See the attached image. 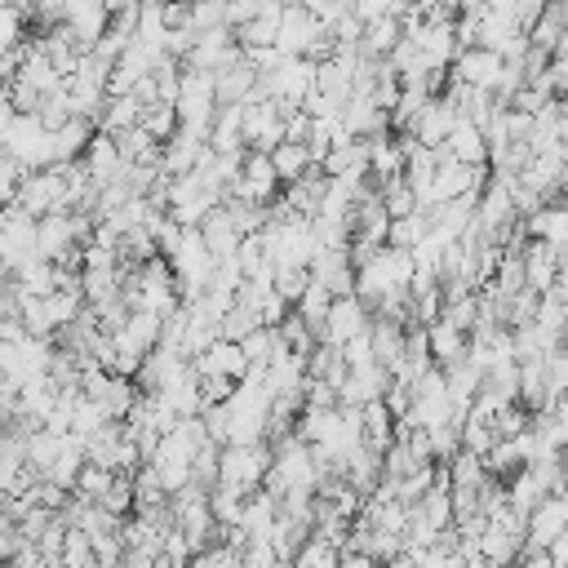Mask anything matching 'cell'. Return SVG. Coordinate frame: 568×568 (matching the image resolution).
<instances>
[{
  "mask_svg": "<svg viewBox=\"0 0 568 568\" xmlns=\"http://www.w3.org/2000/svg\"><path fill=\"white\" fill-rule=\"evenodd\" d=\"M368 306L351 293V297H333V306H328V315H324V333H320V342L324 346H346L351 337H359L364 328H368Z\"/></svg>",
  "mask_w": 568,
  "mask_h": 568,
  "instance_id": "7",
  "label": "cell"
},
{
  "mask_svg": "<svg viewBox=\"0 0 568 568\" xmlns=\"http://www.w3.org/2000/svg\"><path fill=\"white\" fill-rule=\"evenodd\" d=\"M195 386H200V404H226V395L235 390L231 377H195Z\"/></svg>",
  "mask_w": 568,
  "mask_h": 568,
  "instance_id": "43",
  "label": "cell"
},
{
  "mask_svg": "<svg viewBox=\"0 0 568 568\" xmlns=\"http://www.w3.org/2000/svg\"><path fill=\"white\" fill-rule=\"evenodd\" d=\"M266 466H271L266 439H262V444H222V448H217V484L240 488L244 497H248L253 488H262Z\"/></svg>",
  "mask_w": 568,
  "mask_h": 568,
  "instance_id": "3",
  "label": "cell"
},
{
  "mask_svg": "<svg viewBox=\"0 0 568 568\" xmlns=\"http://www.w3.org/2000/svg\"><path fill=\"white\" fill-rule=\"evenodd\" d=\"M138 124H142L155 142H164V138H173V133H178V111H173L169 102H151V106H142Z\"/></svg>",
  "mask_w": 568,
  "mask_h": 568,
  "instance_id": "30",
  "label": "cell"
},
{
  "mask_svg": "<svg viewBox=\"0 0 568 568\" xmlns=\"http://www.w3.org/2000/svg\"><path fill=\"white\" fill-rule=\"evenodd\" d=\"M240 510H244V493L240 488H226V484H213L209 488V515L217 528H235L240 524Z\"/></svg>",
  "mask_w": 568,
  "mask_h": 568,
  "instance_id": "26",
  "label": "cell"
},
{
  "mask_svg": "<svg viewBox=\"0 0 568 568\" xmlns=\"http://www.w3.org/2000/svg\"><path fill=\"white\" fill-rule=\"evenodd\" d=\"M186 27H191L195 36L222 27V4H217V0H186Z\"/></svg>",
  "mask_w": 568,
  "mask_h": 568,
  "instance_id": "38",
  "label": "cell"
},
{
  "mask_svg": "<svg viewBox=\"0 0 568 568\" xmlns=\"http://www.w3.org/2000/svg\"><path fill=\"white\" fill-rule=\"evenodd\" d=\"M306 284H311L306 266H271V288H275L288 306H297V297L306 293Z\"/></svg>",
  "mask_w": 568,
  "mask_h": 568,
  "instance_id": "32",
  "label": "cell"
},
{
  "mask_svg": "<svg viewBox=\"0 0 568 568\" xmlns=\"http://www.w3.org/2000/svg\"><path fill=\"white\" fill-rule=\"evenodd\" d=\"M80 466H84V448H80V439H62V448H58V457H53V466L40 475V479H49L53 488H62V493H71V484H75V475H80Z\"/></svg>",
  "mask_w": 568,
  "mask_h": 568,
  "instance_id": "23",
  "label": "cell"
},
{
  "mask_svg": "<svg viewBox=\"0 0 568 568\" xmlns=\"http://www.w3.org/2000/svg\"><path fill=\"white\" fill-rule=\"evenodd\" d=\"M426 235V217L408 213V217H390L386 222V248H413Z\"/></svg>",
  "mask_w": 568,
  "mask_h": 568,
  "instance_id": "31",
  "label": "cell"
},
{
  "mask_svg": "<svg viewBox=\"0 0 568 568\" xmlns=\"http://www.w3.org/2000/svg\"><path fill=\"white\" fill-rule=\"evenodd\" d=\"M439 320H448L453 328H462V333H470V328H475V293H462V297H448V302H444V311H439Z\"/></svg>",
  "mask_w": 568,
  "mask_h": 568,
  "instance_id": "39",
  "label": "cell"
},
{
  "mask_svg": "<svg viewBox=\"0 0 568 568\" xmlns=\"http://www.w3.org/2000/svg\"><path fill=\"white\" fill-rule=\"evenodd\" d=\"M435 4H439L444 13H457V4H462V0H435Z\"/></svg>",
  "mask_w": 568,
  "mask_h": 568,
  "instance_id": "49",
  "label": "cell"
},
{
  "mask_svg": "<svg viewBox=\"0 0 568 568\" xmlns=\"http://www.w3.org/2000/svg\"><path fill=\"white\" fill-rule=\"evenodd\" d=\"M306 275H311L320 288H328V297H351V293H355V271H351V262H346V248H315Z\"/></svg>",
  "mask_w": 568,
  "mask_h": 568,
  "instance_id": "8",
  "label": "cell"
},
{
  "mask_svg": "<svg viewBox=\"0 0 568 568\" xmlns=\"http://www.w3.org/2000/svg\"><path fill=\"white\" fill-rule=\"evenodd\" d=\"M275 337H280L275 328H266V324H257V328H253V333H248L244 342H235V346H240V355H244V364H266V359H271V351H275Z\"/></svg>",
  "mask_w": 568,
  "mask_h": 568,
  "instance_id": "37",
  "label": "cell"
},
{
  "mask_svg": "<svg viewBox=\"0 0 568 568\" xmlns=\"http://www.w3.org/2000/svg\"><path fill=\"white\" fill-rule=\"evenodd\" d=\"M217 4H226V0H217Z\"/></svg>",
  "mask_w": 568,
  "mask_h": 568,
  "instance_id": "51",
  "label": "cell"
},
{
  "mask_svg": "<svg viewBox=\"0 0 568 568\" xmlns=\"http://www.w3.org/2000/svg\"><path fill=\"white\" fill-rule=\"evenodd\" d=\"M244 355H240V346L235 342H222V337H213L200 355H191V373L195 377H231V382H240L244 377Z\"/></svg>",
  "mask_w": 568,
  "mask_h": 568,
  "instance_id": "13",
  "label": "cell"
},
{
  "mask_svg": "<svg viewBox=\"0 0 568 568\" xmlns=\"http://www.w3.org/2000/svg\"><path fill=\"white\" fill-rule=\"evenodd\" d=\"M80 306H84V302H80V293H58V288H53V293L44 297V315H49L53 333H58V328H67V324L80 315Z\"/></svg>",
  "mask_w": 568,
  "mask_h": 568,
  "instance_id": "35",
  "label": "cell"
},
{
  "mask_svg": "<svg viewBox=\"0 0 568 568\" xmlns=\"http://www.w3.org/2000/svg\"><path fill=\"white\" fill-rule=\"evenodd\" d=\"M9 120H13V106H9V98H4V93H0V129H4V124H9Z\"/></svg>",
  "mask_w": 568,
  "mask_h": 568,
  "instance_id": "47",
  "label": "cell"
},
{
  "mask_svg": "<svg viewBox=\"0 0 568 568\" xmlns=\"http://www.w3.org/2000/svg\"><path fill=\"white\" fill-rule=\"evenodd\" d=\"M448 71H453L457 84H470V89H488L493 93V84L501 75V58L488 53V49H457V58L448 62Z\"/></svg>",
  "mask_w": 568,
  "mask_h": 568,
  "instance_id": "12",
  "label": "cell"
},
{
  "mask_svg": "<svg viewBox=\"0 0 568 568\" xmlns=\"http://www.w3.org/2000/svg\"><path fill=\"white\" fill-rule=\"evenodd\" d=\"M13 204L27 217H44V213H67V164H49L36 173H22Z\"/></svg>",
  "mask_w": 568,
  "mask_h": 568,
  "instance_id": "2",
  "label": "cell"
},
{
  "mask_svg": "<svg viewBox=\"0 0 568 568\" xmlns=\"http://www.w3.org/2000/svg\"><path fill=\"white\" fill-rule=\"evenodd\" d=\"M306 138H311V115L306 111L284 115V142H306Z\"/></svg>",
  "mask_w": 568,
  "mask_h": 568,
  "instance_id": "45",
  "label": "cell"
},
{
  "mask_svg": "<svg viewBox=\"0 0 568 568\" xmlns=\"http://www.w3.org/2000/svg\"><path fill=\"white\" fill-rule=\"evenodd\" d=\"M519 231H524L528 240H541L546 248L564 253V240H568V209H564V204H541V209H532L528 217H519Z\"/></svg>",
  "mask_w": 568,
  "mask_h": 568,
  "instance_id": "14",
  "label": "cell"
},
{
  "mask_svg": "<svg viewBox=\"0 0 568 568\" xmlns=\"http://www.w3.org/2000/svg\"><path fill=\"white\" fill-rule=\"evenodd\" d=\"M457 120H462V115H457V106L439 93V98H430V102L422 106V115H417V124H413V138H417L422 146H439Z\"/></svg>",
  "mask_w": 568,
  "mask_h": 568,
  "instance_id": "15",
  "label": "cell"
},
{
  "mask_svg": "<svg viewBox=\"0 0 568 568\" xmlns=\"http://www.w3.org/2000/svg\"><path fill=\"white\" fill-rule=\"evenodd\" d=\"M479 466H484V475H493V479H501V484H506L510 475H519V470H524L515 439H493V448L479 457Z\"/></svg>",
  "mask_w": 568,
  "mask_h": 568,
  "instance_id": "25",
  "label": "cell"
},
{
  "mask_svg": "<svg viewBox=\"0 0 568 568\" xmlns=\"http://www.w3.org/2000/svg\"><path fill=\"white\" fill-rule=\"evenodd\" d=\"M519 262H524V288H528V293H537V297H541V293L559 280V271H564V253L546 248L541 240H524Z\"/></svg>",
  "mask_w": 568,
  "mask_h": 568,
  "instance_id": "10",
  "label": "cell"
},
{
  "mask_svg": "<svg viewBox=\"0 0 568 568\" xmlns=\"http://www.w3.org/2000/svg\"><path fill=\"white\" fill-rule=\"evenodd\" d=\"M439 151L448 155V160H457V164H484L488 160V151H484V133L470 124V120H457L453 129H448V138L439 142Z\"/></svg>",
  "mask_w": 568,
  "mask_h": 568,
  "instance_id": "17",
  "label": "cell"
},
{
  "mask_svg": "<svg viewBox=\"0 0 568 568\" xmlns=\"http://www.w3.org/2000/svg\"><path fill=\"white\" fill-rule=\"evenodd\" d=\"M93 133H98V129H93L89 120H80V115L62 120V124L49 133V142H53V164H71V160H80Z\"/></svg>",
  "mask_w": 568,
  "mask_h": 568,
  "instance_id": "19",
  "label": "cell"
},
{
  "mask_svg": "<svg viewBox=\"0 0 568 568\" xmlns=\"http://www.w3.org/2000/svg\"><path fill=\"white\" fill-rule=\"evenodd\" d=\"M18 182H22V169L0 151V209L4 204H13V191H18Z\"/></svg>",
  "mask_w": 568,
  "mask_h": 568,
  "instance_id": "44",
  "label": "cell"
},
{
  "mask_svg": "<svg viewBox=\"0 0 568 568\" xmlns=\"http://www.w3.org/2000/svg\"><path fill=\"white\" fill-rule=\"evenodd\" d=\"M266 155H271V169H275V182H284V186H288V182H297V178H302L306 169H315L302 142H280V146H275V151H266Z\"/></svg>",
  "mask_w": 568,
  "mask_h": 568,
  "instance_id": "24",
  "label": "cell"
},
{
  "mask_svg": "<svg viewBox=\"0 0 568 568\" xmlns=\"http://www.w3.org/2000/svg\"><path fill=\"white\" fill-rule=\"evenodd\" d=\"M568 532V497L564 493H550L541 497L528 515H524V546L528 550H546L555 537Z\"/></svg>",
  "mask_w": 568,
  "mask_h": 568,
  "instance_id": "4",
  "label": "cell"
},
{
  "mask_svg": "<svg viewBox=\"0 0 568 568\" xmlns=\"http://www.w3.org/2000/svg\"><path fill=\"white\" fill-rule=\"evenodd\" d=\"M337 555H342L337 546H328V541H320V537L311 532V537L297 546V555L288 559V568H337Z\"/></svg>",
  "mask_w": 568,
  "mask_h": 568,
  "instance_id": "29",
  "label": "cell"
},
{
  "mask_svg": "<svg viewBox=\"0 0 568 568\" xmlns=\"http://www.w3.org/2000/svg\"><path fill=\"white\" fill-rule=\"evenodd\" d=\"M377 568H413V564H408V555H395V559H386V564H377Z\"/></svg>",
  "mask_w": 568,
  "mask_h": 568,
  "instance_id": "48",
  "label": "cell"
},
{
  "mask_svg": "<svg viewBox=\"0 0 568 568\" xmlns=\"http://www.w3.org/2000/svg\"><path fill=\"white\" fill-rule=\"evenodd\" d=\"M231 58H240V49H235V36L226 31V27H213V31H200L195 36V44H191V53L182 58V67H195V71H217V67H226Z\"/></svg>",
  "mask_w": 568,
  "mask_h": 568,
  "instance_id": "11",
  "label": "cell"
},
{
  "mask_svg": "<svg viewBox=\"0 0 568 568\" xmlns=\"http://www.w3.org/2000/svg\"><path fill=\"white\" fill-rule=\"evenodd\" d=\"M186 568H244V564H240V550H231V546L213 541L209 550H195Z\"/></svg>",
  "mask_w": 568,
  "mask_h": 568,
  "instance_id": "41",
  "label": "cell"
},
{
  "mask_svg": "<svg viewBox=\"0 0 568 568\" xmlns=\"http://www.w3.org/2000/svg\"><path fill=\"white\" fill-rule=\"evenodd\" d=\"M320 18L315 13H306V9H297V4H284L280 9V22H275V53L280 58H306L311 53V44L320 40Z\"/></svg>",
  "mask_w": 568,
  "mask_h": 568,
  "instance_id": "5",
  "label": "cell"
},
{
  "mask_svg": "<svg viewBox=\"0 0 568 568\" xmlns=\"http://www.w3.org/2000/svg\"><path fill=\"white\" fill-rule=\"evenodd\" d=\"M253 328H257V315L244 311V306H235V302H231V311L217 320V337H222V342H244Z\"/></svg>",
  "mask_w": 568,
  "mask_h": 568,
  "instance_id": "36",
  "label": "cell"
},
{
  "mask_svg": "<svg viewBox=\"0 0 568 568\" xmlns=\"http://www.w3.org/2000/svg\"><path fill=\"white\" fill-rule=\"evenodd\" d=\"M426 351H430V364L435 368H448V364H457L466 355V333L453 328L448 320H430L426 324Z\"/></svg>",
  "mask_w": 568,
  "mask_h": 568,
  "instance_id": "18",
  "label": "cell"
},
{
  "mask_svg": "<svg viewBox=\"0 0 568 568\" xmlns=\"http://www.w3.org/2000/svg\"><path fill=\"white\" fill-rule=\"evenodd\" d=\"M430 488H435V462H422V466H413L404 479H395V501L413 506V501L426 497Z\"/></svg>",
  "mask_w": 568,
  "mask_h": 568,
  "instance_id": "28",
  "label": "cell"
},
{
  "mask_svg": "<svg viewBox=\"0 0 568 568\" xmlns=\"http://www.w3.org/2000/svg\"><path fill=\"white\" fill-rule=\"evenodd\" d=\"M0 568H9V564H0Z\"/></svg>",
  "mask_w": 568,
  "mask_h": 568,
  "instance_id": "52",
  "label": "cell"
},
{
  "mask_svg": "<svg viewBox=\"0 0 568 568\" xmlns=\"http://www.w3.org/2000/svg\"><path fill=\"white\" fill-rule=\"evenodd\" d=\"M426 430V444H430V462H448L457 453V426L439 422V426H422Z\"/></svg>",
  "mask_w": 568,
  "mask_h": 568,
  "instance_id": "40",
  "label": "cell"
},
{
  "mask_svg": "<svg viewBox=\"0 0 568 568\" xmlns=\"http://www.w3.org/2000/svg\"><path fill=\"white\" fill-rule=\"evenodd\" d=\"M36 257H44L53 266L80 257V240H75L71 213H44V217H36Z\"/></svg>",
  "mask_w": 568,
  "mask_h": 568,
  "instance_id": "6",
  "label": "cell"
},
{
  "mask_svg": "<svg viewBox=\"0 0 568 568\" xmlns=\"http://www.w3.org/2000/svg\"><path fill=\"white\" fill-rule=\"evenodd\" d=\"M22 27H27V18H22L13 4H4V0H0V58H4L9 49H18V44H22Z\"/></svg>",
  "mask_w": 568,
  "mask_h": 568,
  "instance_id": "42",
  "label": "cell"
},
{
  "mask_svg": "<svg viewBox=\"0 0 568 568\" xmlns=\"http://www.w3.org/2000/svg\"><path fill=\"white\" fill-rule=\"evenodd\" d=\"M111 484H115V475H111L106 466L84 462V466H80V475H75V484H71V493H75L80 501H102V497L111 493Z\"/></svg>",
  "mask_w": 568,
  "mask_h": 568,
  "instance_id": "27",
  "label": "cell"
},
{
  "mask_svg": "<svg viewBox=\"0 0 568 568\" xmlns=\"http://www.w3.org/2000/svg\"><path fill=\"white\" fill-rule=\"evenodd\" d=\"M80 169H84L89 186H93V191H102V186L120 182L124 160H120V151H115V142H111L106 133H93V138H89V146H84V155H80Z\"/></svg>",
  "mask_w": 568,
  "mask_h": 568,
  "instance_id": "9",
  "label": "cell"
},
{
  "mask_svg": "<svg viewBox=\"0 0 568 568\" xmlns=\"http://www.w3.org/2000/svg\"><path fill=\"white\" fill-rule=\"evenodd\" d=\"M280 519V501L266 493V488H253L248 497H244V510H240V532L248 537V541H266V532H271V524Z\"/></svg>",
  "mask_w": 568,
  "mask_h": 568,
  "instance_id": "16",
  "label": "cell"
},
{
  "mask_svg": "<svg viewBox=\"0 0 568 568\" xmlns=\"http://www.w3.org/2000/svg\"><path fill=\"white\" fill-rule=\"evenodd\" d=\"M337 568H377V564H373V559H364V555L342 550V555H337Z\"/></svg>",
  "mask_w": 568,
  "mask_h": 568,
  "instance_id": "46",
  "label": "cell"
},
{
  "mask_svg": "<svg viewBox=\"0 0 568 568\" xmlns=\"http://www.w3.org/2000/svg\"><path fill=\"white\" fill-rule=\"evenodd\" d=\"M195 231H200V244L209 248V257H213V262H226V257H235V248H240V235H235V226L226 222V213H222V209L204 213V222H200Z\"/></svg>",
  "mask_w": 568,
  "mask_h": 568,
  "instance_id": "21",
  "label": "cell"
},
{
  "mask_svg": "<svg viewBox=\"0 0 568 568\" xmlns=\"http://www.w3.org/2000/svg\"><path fill=\"white\" fill-rule=\"evenodd\" d=\"M98 426H106V413H102L93 399L80 395V399L71 404V430H67V435H71V439H84V435H93Z\"/></svg>",
  "mask_w": 568,
  "mask_h": 568,
  "instance_id": "33",
  "label": "cell"
},
{
  "mask_svg": "<svg viewBox=\"0 0 568 568\" xmlns=\"http://www.w3.org/2000/svg\"><path fill=\"white\" fill-rule=\"evenodd\" d=\"M200 151H204V142L178 129L173 138H164V142H160V173H164V178L191 173V169H195V160H200Z\"/></svg>",
  "mask_w": 568,
  "mask_h": 568,
  "instance_id": "20",
  "label": "cell"
},
{
  "mask_svg": "<svg viewBox=\"0 0 568 568\" xmlns=\"http://www.w3.org/2000/svg\"><path fill=\"white\" fill-rule=\"evenodd\" d=\"M0 151H4L22 173H36V169H49V164H53L49 129H44L36 115H13V120L0 129Z\"/></svg>",
  "mask_w": 568,
  "mask_h": 568,
  "instance_id": "1",
  "label": "cell"
},
{
  "mask_svg": "<svg viewBox=\"0 0 568 568\" xmlns=\"http://www.w3.org/2000/svg\"><path fill=\"white\" fill-rule=\"evenodd\" d=\"M138 4H164V0H138Z\"/></svg>",
  "mask_w": 568,
  "mask_h": 568,
  "instance_id": "50",
  "label": "cell"
},
{
  "mask_svg": "<svg viewBox=\"0 0 568 568\" xmlns=\"http://www.w3.org/2000/svg\"><path fill=\"white\" fill-rule=\"evenodd\" d=\"M62 27L71 31V40H75V49L84 53L102 31H106V9L98 4V0H84V4H75L67 18H62Z\"/></svg>",
  "mask_w": 568,
  "mask_h": 568,
  "instance_id": "22",
  "label": "cell"
},
{
  "mask_svg": "<svg viewBox=\"0 0 568 568\" xmlns=\"http://www.w3.org/2000/svg\"><path fill=\"white\" fill-rule=\"evenodd\" d=\"M217 448H222V444L204 439V444L195 448V457H191V484H200L204 493L217 484Z\"/></svg>",
  "mask_w": 568,
  "mask_h": 568,
  "instance_id": "34",
  "label": "cell"
}]
</instances>
